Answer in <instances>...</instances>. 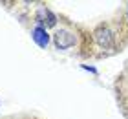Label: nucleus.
Masks as SVG:
<instances>
[{
  "label": "nucleus",
  "mask_w": 128,
  "mask_h": 119,
  "mask_svg": "<svg viewBox=\"0 0 128 119\" xmlns=\"http://www.w3.org/2000/svg\"><path fill=\"white\" fill-rule=\"evenodd\" d=\"M126 40H128V20L123 13L117 22H101L92 29L90 57L102 59L114 55V53L123 50Z\"/></svg>",
  "instance_id": "1"
},
{
  "label": "nucleus",
  "mask_w": 128,
  "mask_h": 119,
  "mask_svg": "<svg viewBox=\"0 0 128 119\" xmlns=\"http://www.w3.org/2000/svg\"><path fill=\"white\" fill-rule=\"evenodd\" d=\"M53 44L59 51L77 50L80 57H90V40L92 31H86L82 26L73 24L70 20H60V26H57L53 31Z\"/></svg>",
  "instance_id": "2"
}]
</instances>
